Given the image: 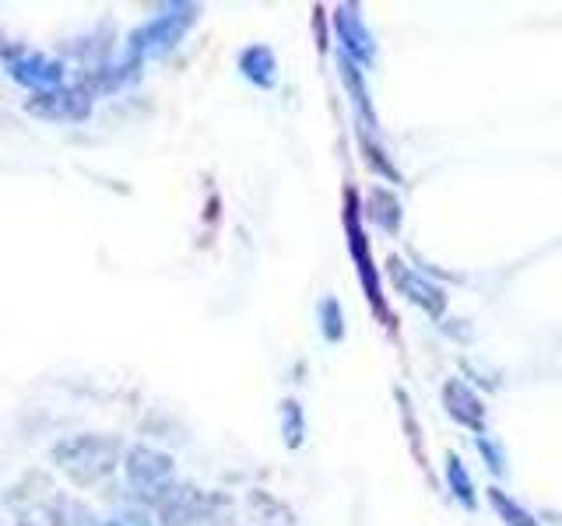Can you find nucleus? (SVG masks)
I'll return each mask as SVG.
<instances>
[{
  "instance_id": "7",
  "label": "nucleus",
  "mask_w": 562,
  "mask_h": 526,
  "mask_svg": "<svg viewBox=\"0 0 562 526\" xmlns=\"http://www.w3.org/2000/svg\"><path fill=\"white\" fill-rule=\"evenodd\" d=\"M390 274H394L401 295H408L415 306H422V309L432 313V316H443L447 295H443V289H436V284L426 274H418V270H412L408 264H401V260L390 264Z\"/></svg>"
},
{
  "instance_id": "14",
  "label": "nucleus",
  "mask_w": 562,
  "mask_h": 526,
  "mask_svg": "<svg viewBox=\"0 0 562 526\" xmlns=\"http://www.w3.org/2000/svg\"><path fill=\"white\" fill-rule=\"evenodd\" d=\"M369 215H372V221H380L387 232H398V225H401V204H398L394 194H383V189H377V194H372Z\"/></svg>"
},
{
  "instance_id": "3",
  "label": "nucleus",
  "mask_w": 562,
  "mask_h": 526,
  "mask_svg": "<svg viewBox=\"0 0 562 526\" xmlns=\"http://www.w3.org/2000/svg\"><path fill=\"white\" fill-rule=\"evenodd\" d=\"M123 481H127V491L134 496L137 505L159 513L162 502L176 491V464L173 456L155 450L148 442H134L127 445V456H123Z\"/></svg>"
},
{
  "instance_id": "5",
  "label": "nucleus",
  "mask_w": 562,
  "mask_h": 526,
  "mask_svg": "<svg viewBox=\"0 0 562 526\" xmlns=\"http://www.w3.org/2000/svg\"><path fill=\"white\" fill-rule=\"evenodd\" d=\"M4 74L19 88H25L28 95L50 91V88H60V85L71 82V71H68L64 57L36 50V46H25V42H22V50L4 63Z\"/></svg>"
},
{
  "instance_id": "18",
  "label": "nucleus",
  "mask_w": 562,
  "mask_h": 526,
  "mask_svg": "<svg viewBox=\"0 0 562 526\" xmlns=\"http://www.w3.org/2000/svg\"><path fill=\"white\" fill-rule=\"evenodd\" d=\"M22 50V42L19 39H11V36H4V32H0V68H4V63Z\"/></svg>"
},
{
  "instance_id": "4",
  "label": "nucleus",
  "mask_w": 562,
  "mask_h": 526,
  "mask_svg": "<svg viewBox=\"0 0 562 526\" xmlns=\"http://www.w3.org/2000/svg\"><path fill=\"white\" fill-rule=\"evenodd\" d=\"M25 113L33 120L42 123H85L91 113H96V95H91L77 77H71L68 85L50 88V91H39V95H28L25 99Z\"/></svg>"
},
{
  "instance_id": "13",
  "label": "nucleus",
  "mask_w": 562,
  "mask_h": 526,
  "mask_svg": "<svg viewBox=\"0 0 562 526\" xmlns=\"http://www.w3.org/2000/svg\"><path fill=\"white\" fill-rule=\"evenodd\" d=\"M489 502H492V509L499 516H503V523L506 526H538V519L527 513L524 505H517L503 488H489Z\"/></svg>"
},
{
  "instance_id": "1",
  "label": "nucleus",
  "mask_w": 562,
  "mask_h": 526,
  "mask_svg": "<svg viewBox=\"0 0 562 526\" xmlns=\"http://www.w3.org/2000/svg\"><path fill=\"white\" fill-rule=\"evenodd\" d=\"M50 467L77 491L102 488L123 470L127 445L109 432H71L50 445Z\"/></svg>"
},
{
  "instance_id": "6",
  "label": "nucleus",
  "mask_w": 562,
  "mask_h": 526,
  "mask_svg": "<svg viewBox=\"0 0 562 526\" xmlns=\"http://www.w3.org/2000/svg\"><path fill=\"white\" fill-rule=\"evenodd\" d=\"M345 229H349V246H352V257L358 264V281H363L366 289V298L369 306L380 313V320L390 323V309L383 302V292H380V278H377V264L369 257V243H366V232H363V221H358V207L355 200L349 204V215H345Z\"/></svg>"
},
{
  "instance_id": "17",
  "label": "nucleus",
  "mask_w": 562,
  "mask_h": 526,
  "mask_svg": "<svg viewBox=\"0 0 562 526\" xmlns=\"http://www.w3.org/2000/svg\"><path fill=\"white\" fill-rule=\"evenodd\" d=\"M478 450H481V456H489V460H492L489 467H492L496 474L503 470V453H499V450H496V445H492L489 439H481V436H478Z\"/></svg>"
},
{
  "instance_id": "9",
  "label": "nucleus",
  "mask_w": 562,
  "mask_h": 526,
  "mask_svg": "<svg viewBox=\"0 0 562 526\" xmlns=\"http://www.w3.org/2000/svg\"><path fill=\"white\" fill-rule=\"evenodd\" d=\"M42 523L46 526H106V516L85 505L77 496L68 491H53L50 502L42 505Z\"/></svg>"
},
{
  "instance_id": "12",
  "label": "nucleus",
  "mask_w": 562,
  "mask_h": 526,
  "mask_svg": "<svg viewBox=\"0 0 562 526\" xmlns=\"http://www.w3.org/2000/svg\"><path fill=\"white\" fill-rule=\"evenodd\" d=\"M447 485H450V491H454V499H461L464 509L478 505L475 485H472V477H467V467L461 464V456H454V453L447 456Z\"/></svg>"
},
{
  "instance_id": "8",
  "label": "nucleus",
  "mask_w": 562,
  "mask_h": 526,
  "mask_svg": "<svg viewBox=\"0 0 562 526\" xmlns=\"http://www.w3.org/2000/svg\"><path fill=\"white\" fill-rule=\"evenodd\" d=\"M334 25H338V36H341V53H345L352 63H369L372 53H377V46H372V36L366 32L358 8L355 4L338 8Z\"/></svg>"
},
{
  "instance_id": "2",
  "label": "nucleus",
  "mask_w": 562,
  "mask_h": 526,
  "mask_svg": "<svg viewBox=\"0 0 562 526\" xmlns=\"http://www.w3.org/2000/svg\"><path fill=\"white\" fill-rule=\"evenodd\" d=\"M200 19V8L197 4H166L145 19L140 25H134L123 39V53H131L134 60L148 63V60H162L176 50V46L186 39Z\"/></svg>"
},
{
  "instance_id": "10",
  "label": "nucleus",
  "mask_w": 562,
  "mask_h": 526,
  "mask_svg": "<svg viewBox=\"0 0 562 526\" xmlns=\"http://www.w3.org/2000/svg\"><path fill=\"white\" fill-rule=\"evenodd\" d=\"M443 404H447L450 418H454L457 425L475 428V432L486 428V404L478 401V393L467 387V382L450 379L447 387H443Z\"/></svg>"
},
{
  "instance_id": "11",
  "label": "nucleus",
  "mask_w": 562,
  "mask_h": 526,
  "mask_svg": "<svg viewBox=\"0 0 562 526\" xmlns=\"http://www.w3.org/2000/svg\"><path fill=\"white\" fill-rule=\"evenodd\" d=\"M236 68H240V74L246 77V82L257 85V88H274L278 85V60H274V53L268 50V46H260V42L246 46V50L240 53V60H236Z\"/></svg>"
},
{
  "instance_id": "15",
  "label": "nucleus",
  "mask_w": 562,
  "mask_h": 526,
  "mask_svg": "<svg viewBox=\"0 0 562 526\" xmlns=\"http://www.w3.org/2000/svg\"><path fill=\"white\" fill-rule=\"evenodd\" d=\"M281 418H285V425H281V428H285V442L295 450V445L303 442V432H306L300 404H295V401H285V404H281Z\"/></svg>"
},
{
  "instance_id": "16",
  "label": "nucleus",
  "mask_w": 562,
  "mask_h": 526,
  "mask_svg": "<svg viewBox=\"0 0 562 526\" xmlns=\"http://www.w3.org/2000/svg\"><path fill=\"white\" fill-rule=\"evenodd\" d=\"M317 313H320V320H323L320 327H323V338H327V341L334 344V341L345 338V327H341V309H338V302H334V298L320 302V309H317Z\"/></svg>"
}]
</instances>
